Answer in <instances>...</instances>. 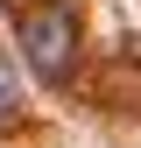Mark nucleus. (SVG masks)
I'll return each instance as SVG.
<instances>
[{
  "instance_id": "obj_1",
  "label": "nucleus",
  "mask_w": 141,
  "mask_h": 148,
  "mask_svg": "<svg viewBox=\"0 0 141 148\" xmlns=\"http://www.w3.org/2000/svg\"><path fill=\"white\" fill-rule=\"evenodd\" d=\"M21 49H28V71L42 85H64L70 78V49H78V21H70L64 0H42V7L21 21Z\"/></svg>"
},
{
  "instance_id": "obj_2",
  "label": "nucleus",
  "mask_w": 141,
  "mask_h": 148,
  "mask_svg": "<svg viewBox=\"0 0 141 148\" xmlns=\"http://www.w3.org/2000/svg\"><path fill=\"white\" fill-rule=\"evenodd\" d=\"M14 106H21V85H14V64H7V57H0V120H7V113H14Z\"/></svg>"
}]
</instances>
